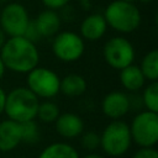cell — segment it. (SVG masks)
<instances>
[{"label":"cell","instance_id":"2","mask_svg":"<svg viewBox=\"0 0 158 158\" xmlns=\"http://www.w3.org/2000/svg\"><path fill=\"white\" fill-rule=\"evenodd\" d=\"M40 99L27 88L16 86L6 93L4 114L7 118L22 123L37 117Z\"/></svg>","mask_w":158,"mask_h":158},{"label":"cell","instance_id":"25","mask_svg":"<svg viewBox=\"0 0 158 158\" xmlns=\"http://www.w3.org/2000/svg\"><path fill=\"white\" fill-rule=\"evenodd\" d=\"M41 1H42V4L44 5L46 9L57 11V10H60L64 6L69 5L70 0H41Z\"/></svg>","mask_w":158,"mask_h":158},{"label":"cell","instance_id":"13","mask_svg":"<svg viewBox=\"0 0 158 158\" xmlns=\"http://www.w3.org/2000/svg\"><path fill=\"white\" fill-rule=\"evenodd\" d=\"M33 20V23L41 36V38H49L56 36L62 25V19L59 14L54 10L46 9L41 11Z\"/></svg>","mask_w":158,"mask_h":158},{"label":"cell","instance_id":"27","mask_svg":"<svg viewBox=\"0 0 158 158\" xmlns=\"http://www.w3.org/2000/svg\"><path fill=\"white\" fill-rule=\"evenodd\" d=\"M78 1H79V5H80L84 10H90L91 6H93L91 0H78Z\"/></svg>","mask_w":158,"mask_h":158},{"label":"cell","instance_id":"23","mask_svg":"<svg viewBox=\"0 0 158 158\" xmlns=\"http://www.w3.org/2000/svg\"><path fill=\"white\" fill-rule=\"evenodd\" d=\"M132 158H158V152L154 147H139Z\"/></svg>","mask_w":158,"mask_h":158},{"label":"cell","instance_id":"20","mask_svg":"<svg viewBox=\"0 0 158 158\" xmlns=\"http://www.w3.org/2000/svg\"><path fill=\"white\" fill-rule=\"evenodd\" d=\"M59 114H60L59 106L51 100H46L43 102H40L38 105L37 117L44 123H54Z\"/></svg>","mask_w":158,"mask_h":158},{"label":"cell","instance_id":"21","mask_svg":"<svg viewBox=\"0 0 158 158\" xmlns=\"http://www.w3.org/2000/svg\"><path fill=\"white\" fill-rule=\"evenodd\" d=\"M21 127V142L27 144H36L40 141V127L35 120H30L20 123Z\"/></svg>","mask_w":158,"mask_h":158},{"label":"cell","instance_id":"11","mask_svg":"<svg viewBox=\"0 0 158 158\" xmlns=\"http://www.w3.org/2000/svg\"><path fill=\"white\" fill-rule=\"evenodd\" d=\"M54 128L60 137L73 139L84 132V121L79 115L74 112L59 114L54 121Z\"/></svg>","mask_w":158,"mask_h":158},{"label":"cell","instance_id":"31","mask_svg":"<svg viewBox=\"0 0 158 158\" xmlns=\"http://www.w3.org/2000/svg\"><path fill=\"white\" fill-rule=\"evenodd\" d=\"M127 2H132V4H137V2H147V1H152V0H123Z\"/></svg>","mask_w":158,"mask_h":158},{"label":"cell","instance_id":"16","mask_svg":"<svg viewBox=\"0 0 158 158\" xmlns=\"http://www.w3.org/2000/svg\"><path fill=\"white\" fill-rule=\"evenodd\" d=\"M88 88V83L85 78L77 73L67 74L65 77L60 78L59 84V93L64 94L69 98H78L81 96Z\"/></svg>","mask_w":158,"mask_h":158},{"label":"cell","instance_id":"15","mask_svg":"<svg viewBox=\"0 0 158 158\" xmlns=\"http://www.w3.org/2000/svg\"><path fill=\"white\" fill-rule=\"evenodd\" d=\"M146 78L141 72L139 67L136 64H130L120 69V83L125 90L128 93H137L146 85Z\"/></svg>","mask_w":158,"mask_h":158},{"label":"cell","instance_id":"17","mask_svg":"<svg viewBox=\"0 0 158 158\" xmlns=\"http://www.w3.org/2000/svg\"><path fill=\"white\" fill-rule=\"evenodd\" d=\"M38 158H80L78 151L69 143L53 142L46 146Z\"/></svg>","mask_w":158,"mask_h":158},{"label":"cell","instance_id":"30","mask_svg":"<svg viewBox=\"0 0 158 158\" xmlns=\"http://www.w3.org/2000/svg\"><path fill=\"white\" fill-rule=\"evenodd\" d=\"M81 158H104L101 154H98V153H88V154H85L84 157H81Z\"/></svg>","mask_w":158,"mask_h":158},{"label":"cell","instance_id":"26","mask_svg":"<svg viewBox=\"0 0 158 158\" xmlns=\"http://www.w3.org/2000/svg\"><path fill=\"white\" fill-rule=\"evenodd\" d=\"M5 99H6V93L5 90L0 86V116L4 114V107H5Z\"/></svg>","mask_w":158,"mask_h":158},{"label":"cell","instance_id":"4","mask_svg":"<svg viewBox=\"0 0 158 158\" xmlns=\"http://www.w3.org/2000/svg\"><path fill=\"white\" fill-rule=\"evenodd\" d=\"M132 138L128 125L122 120H112L100 133V148L110 157H121L130 149Z\"/></svg>","mask_w":158,"mask_h":158},{"label":"cell","instance_id":"14","mask_svg":"<svg viewBox=\"0 0 158 158\" xmlns=\"http://www.w3.org/2000/svg\"><path fill=\"white\" fill-rule=\"evenodd\" d=\"M21 143V127L10 118L0 122V152H10Z\"/></svg>","mask_w":158,"mask_h":158},{"label":"cell","instance_id":"9","mask_svg":"<svg viewBox=\"0 0 158 158\" xmlns=\"http://www.w3.org/2000/svg\"><path fill=\"white\" fill-rule=\"evenodd\" d=\"M30 20L28 11L22 4L6 2L0 14V28L9 37L23 36Z\"/></svg>","mask_w":158,"mask_h":158},{"label":"cell","instance_id":"18","mask_svg":"<svg viewBox=\"0 0 158 158\" xmlns=\"http://www.w3.org/2000/svg\"><path fill=\"white\" fill-rule=\"evenodd\" d=\"M138 67L147 80L157 81L158 79V51L151 49L149 52H147L143 56L141 64Z\"/></svg>","mask_w":158,"mask_h":158},{"label":"cell","instance_id":"29","mask_svg":"<svg viewBox=\"0 0 158 158\" xmlns=\"http://www.w3.org/2000/svg\"><path fill=\"white\" fill-rule=\"evenodd\" d=\"M5 41H6V35H5V32L0 28V49H1V47L4 46Z\"/></svg>","mask_w":158,"mask_h":158},{"label":"cell","instance_id":"1","mask_svg":"<svg viewBox=\"0 0 158 158\" xmlns=\"http://www.w3.org/2000/svg\"><path fill=\"white\" fill-rule=\"evenodd\" d=\"M4 65L10 72L27 74L40 63V51L36 43L23 36L6 38L0 49Z\"/></svg>","mask_w":158,"mask_h":158},{"label":"cell","instance_id":"32","mask_svg":"<svg viewBox=\"0 0 158 158\" xmlns=\"http://www.w3.org/2000/svg\"><path fill=\"white\" fill-rule=\"evenodd\" d=\"M9 0H0V5H2V4H6Z\"/></svg>","mask_w":158,"mask_h":158},{"label":"cell","instance_id":"12","mask_svg":"<svg viewBox=\"0 0 158 158\" xmlns=\"http://www.w3.org/2000/svg\"><path fill=\"white\" fill-rule=\"evenodd\" d=\"M107 31V23L102 14L93 12L85 16L80 23V36L84 41L95 42L104 37Z\"/></svg>","mask_w":158,"mask_h":158},{"label":"cell","instance_id":"10","mask_svg":"<svg viewBox=\"0 0 158 158\" xmlns=\"http://www.w3.org/2000/svg\"><path fill=\"white\" fill-rule=\"evenodd\" d=\"M131 109L130 96L118 90L107 93L101 101L102 114L111 120H121Z\"/></svg>","mask_w":158,"mask_h":158},{"label":"cell","instance_id":"19","mask_svg":"<svg viewBox=\"0 0 158 158\" xmlns=\"http://www.w3.org/2000/svg\"><path fill=\"white\" fill-rule=\"evenodd\" d=\"M142 105L148 111L158 112V83L151 81L148 85L143 86V91L141 95Z\"/></svg>","mask_w":158,"mask_h":158},{"label":"cell","instance_id":"5","mask_svg":"<svg viewBox=\"0 0 158 158\" xmlns=\"http://www.w3.org/2000/svg\"><path fill=\"white\" fill-rule=\"evenodd\" d=\"M132 142L138 147H154L158 142V112L141 111L128 125Z\"/></svg>","mask_w":158,"mask_h":158},{"label":"cell","instance_id":"24","mask_svg":"<svg viewBox=\"0 0 158 158\" xmlns=\"http://www.w3.org/2000/svg\"><path fill=\"white\" fill-rule=\"evenodd\" d=\"M23 37H26L27 40H30V41L33 42V43H36V42L41 38V36H40V33H38V31H37V28H36V26H35L32 19L30 20V23H28V26H27V28H26V31H25V33H23Z\"/></svg>","mask_w":158,"mask_h":158},{"label":"cell","instance_id":"6","mask_svg":"<svg viewBox=\"0 0 158 158\" xmlns=\"http://www.w3.org/2000/svg\"><path fill=\"white\" fill-rule=\"evenodd\" d=\"M60 78L49 68L37 65L26 74V86L38 99H52L59 94Z\"/></svg>","mask_w":158,"mask_h":158},{"label":"cell","instance_id":"3","mask_svg":"<svg viewBox=\"0 0 158 158\" xmlns=\"http://www.w3.org/2000/svg\"><path fill=\"white\" fill-rule=\"evenodd\" d=\"M107 27H111L118 33H132L142 22V15L136 4L123 0L111 1L104 11Z\"/></svg>","mask_w":158,"mask_h":158},{"label":"cell","instance_id":"7","mask_svg":"<svg viewBox=\"0 0 158 158\" xmlns=\"http://www.w3.org/2000/svg\"><path fill=\"white\" fill-rule=\"evenodd\" d=\"M85 51V41L73 31H59L52 40L54 57L64 63H73L81 58Z\"/></svg>","mask_w":158,"mask_h":158},{"label":"cell","instance_id":"22","mask_svg":"<svg viewBox=\"0 0 158 158\" xmlns=\"http://www.w3.org/2000/svg\"><path fill=\"white\" fill-rule=\"evenodd\" d=\"M80 143L85 151L93 152L100 147V135L95 131H85L80 135Z\"/></svg>","mask_w":158,"mask_h":158},{"label":"cell","instance_id":"8","mask_svg":"<svg viewBox=\"0 0 158 158\" xmlns=\"http://www.w3.org/2000/svg\"><path fill=\"white\" fill-rule=\"evenodd\" d=\"M102 57L107 65L120 70L133 63L136 52L133 44L126 37L115 36L105 42L102 47Z\"/></svg>","mask_w":158,"mask_h":158},{"label":"cell","instance_id":"28","mask_svg":"<svg viewBox=\"0 0 158 158\" xmlns=\"http://www.w3.org/2000/svg\"><path fill=\"white\" fill-rule=\"evenodd\" d=\"M5 72H6V68H5L4 62H2V59H1V57H0V81H1V80H2V78H4Z\"/></svg>","mask_w":158,"mask_h":158}]
</instances>
